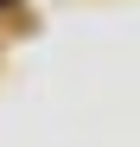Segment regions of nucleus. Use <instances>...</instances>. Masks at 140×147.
I'll list each match as a JSON object with an SVG mask.
<instances>
[{
  "instance_id": "1",
  "label": "nucleus",
  "mask_w": 140,
  "mask_h": 147,
  "mask_svg": "<svg viewBox=\"0 0 140 147\" xmlns=\"http://www.w3.org/2000/svg\"><path fill=\"white\" fill-rule=\"evenodd\" d=\"M7 7H13V0H0V13H7Z\"/></svg>"
}]
</instances>
